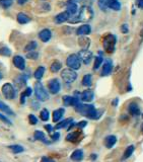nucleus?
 Listing matches in <instances>:
<instances>
[{
	"label": "nucleus",
	"instance_id": "f257e3e1",
	"mask_svg": "<svg viewBox=\"0 0 143 162\" xmlns=\"http://www.w3.org/2000/svg\"><path fill=\"white\" fill-rule=\"evenodd\" d=\"M93 17V11L90 6H82L80 8L79 12H78V15L77 16H74L72 18H69L68 22L70 23H77V22H88Z\"/></svg>",
	"mask_w": 143,
	"mask_h": 162
},
{
	"label": "nucleus",
	"instance_id": "f03ea898",
	"mask_svg": "<svg viewBox=\"0 0 143 162\" xmlns=\"http://www.w3.org/2000/svg\"><path fill=\"white\" fill-rule=\"evenodd\" d=\"M35 95H36L38 101H47L49 99L48 91L46 90V88L44 87V85L40 81L35 83Z\"/></svg>",
	"mask_w": 143,
	"mask_h": 162
},
{
	"label": "nucleus",
	"instance_id": "7ed1b4c3",
	"mask_svg": "<svg viewBox=\"0 0 143 162\" xmlns=\"http://www.w3.org/2000/svg\"><path fill=\"white\" fill-rule=\"evenodd\" d=\"M117 43V39L114 34H107L104 37V39L103 41V46L104 49L107 53H113L115 51V46H116Z\"/></svg>",
	"mask_w": 143,
	"mask_h": 162
},
{
	"label": "nucleus",
	"instance_id": "20e7f679",
	"mask_svg": "<svg viewBox=\"0 0 143 162\" xmlns=\"http://www.w3.org/2000/svg\"><path fill=\"white\" fill-rule=\"evenodd\" d=\"M61 77L64 80V82H66V83L69 84V83L74 82L76 79H77V73L75 72L74 69L68 67V68L63 69V70H62Z\"/></svg>",
	"mask_w": 143,
	"mask_h": 162
},
{
	"label": "nucleus",
	"instance_id": "39448f33",
	"mask_svg": "<svg viewBox=\"0 0 143 162\" xmlns=\"http://www.w3.org/2000/svg\"><path fill=\"white\" fill-rule=\"evenodd\" d=\"M81 59L78 56V54H71L69 55L68 58L66 59V65L69 68H72L74 70H78L81 67Z\"/></svg>",
	"mask_w": 143,
	"mask_h": 162
},
{
	"label": "nucleus",
	"instance_id": "423d86ee",
	"mask_svg": "<svg viewBox=\"0 0 143 162\" xmlns=\"http://www.w3.org/2000/svg\"><path fill=\"white\" fill-rule=\"evenodd\" d=\"M1 91H2L3 96H4V98H6V99H13L16 95L15 88L11 83L3 84L2 88H1Z\"/></svg>",
	"mask_w": 143,
	"mask_h": 162
},
{
	"label": "nucleus",
	"instance_id": "0eeeda50",
	"mask_svg": "<svg viewBox=\"0 0 143 162\" xmlns=\"http://www.w3.org/2000/svg\"><path fill=\"white\" fill-rule=\"evenodd\" d=\"M48 88L52 94H57L61 89L60 81H59L57 78L51 79V80L48 82Z\"/></svg>",
	"mask_w": 143,
	"mask_h": 162
},
{
	"label": "nucleus",
	"instance_id": "6e6552de",
	"mask_svg": "<svg viewBox=\"0 0 143 162\" xmlns=\"http://www.w3.org/2000/svg\"><path fill=\"white\" fill-rule=\"evenodd\" d=\"M78 56L80 57V59H81V61L85 65L89 64L90 61H92V53L88 49H82L78 53Z\"/></svg>",
	"mask_w": 143,
	"mask_h": 162
},
{
	"label": "nucleus",
	"instance_id": "1a4fd4ad",
	"mask_svg": "<svg viewBox=\"0 0 143 162\" xmlns=\"http://www.w3.org/2000/svg\"><path fill=\"white\" fill-rule=\"evenodd\" d=\"M74 108H75V111L77 113H79L80 115L86 117L90 109H92L93 108H95V105H82V103L79 102L77 105L74 106Z\"/></svg>",
	"mask_w": 143,
	"mask_h": 162
},
{
	"label": "nucleus",
	"instance_id": "9d476101",
	"mask_svg": "<svg viewBox=\"0 0 143 162\" xmlns=\"http://www.w3.org/2000/svg\"><path fill=\"white\" fill-rule=\"evenodd\" d=\"M13 65L19 70H24L26 69V60H24L23 57L16 55V56L13 57Z\"/></svg>",
	"mask_w": 143,
	"mask_h": 162
},
{
	"label": "nucleus",
	"instance_id": "9b49d317",
	"mask_svg": "<svg viewBox=\"0 0 143 162\" xmlns=\"http://www.w3.org/2000/svg\"><path fill=\"white\" fill-rule=\"evenodd\" d=\"M70 13H69L67 10L66 11H63L61 13H59V14H57L55 16V22L58 23V25H60V23H63L65 22H68V19L70 18Z\"/></svg>",
	"mask_w": 143,
	"mask_h": 162
},
{
	"label": "nucleus",
	"instance_id": "f8f14e48",
	"mask_svg": "<svg viewBox=\"0 0 143 162\" xmlns=\"http://www.w3.org/2000/svg\"><path fill=\"white\" fill-rule=\"evenodd\" d=\"M112 70H113V62L110 59H107L104 61V64L103 66V70H102V76H109L112 73Z\"/></svg>",
	"mask_w": 143,
	"mask_h": 162
},
{
	"label": "nucleus",
	"instance_id": "ddd939ff",
	"mask_svg": "<svg viewBox=\"0 0 143 162\" xmlns=\"http://www.w3.org/2000/svg\"><path fill=\"white\" fill-rule=\"evenodd\" d=\"M39 38H40V40L42 41V42H44V43L49 42V41L51 40V38H52V33H51V30H48V29L42 30L41 32L39 33Z\"/></svg>",
	"mask_w": 143,
	"mask_h": 162
},
{
	"label": "nucleus",
	"instance_id": "4468645a",
	"mask_svg": "<svg viewBox=\"0 0 143 162\" xmlns=\"http://www.w3.org/2000/svg\"><path fill=\"white\" fill-rule=\"evenodd\" d=\"M93 97H95V93H93L92 90L88 89V90H84L81 93V101L84 102H90L93 101Z\"/></svg>",
	"mask_w": 143,
	"mask_h": 162
},
{
	"label": "nucleus",
	"instance_id": "2eb2a0df",
	"mask_svg": "<svg viewBox=\"0 0 143 162\" xmlns=\"http://www.w3.org/2000/svg\"><path fill=\"white\" fill-rule=\"evenodd\" d=\"M92 33V27L89 25H82L76 30V34L78 36H86Z\"/></svg>",
	"mask_w": 143,
	"mask_h": 162
},
{
	"label": "nucleus",
	"instance_id": "dca6fc26",
	"mask_svg": "<svg viewBox=\"0 0 143 162\" xmlns=\"http://www.w3.org/2000/svg\"><path fill=\"white\" fill-rule=\"evenodd\" d=\"M104 113L103 109H96V108H93L92 109H90L89 113H88V116H86V118H88L90 120H99L100 117H102V113Z\"/></svg>",
	"mask_w": 143,
	"mask_h": 162
},
{
	"label": "nucleus",
	"instance_id": "f3484780",
	"mask_svg": "<svg viewBox=\"0 0 143 162\" xmlns=\"http://www.w3.org/2000/svg\"><path fill=\"white\" fill-rule=\"evenodd\" d=\"M66 9H67V11L70 13V15H74V14H76V12L78 11V6H77V4H76L75 1L69 0V1L67 2Z\"/></svg>",
	"mask_w": 143,
	"mask_h": 162
},
{
	"label": "nucleus",
	"instance_id": "a211bd4d",
	"mask_svg": "<svg viewBox=\"0 0 143 162\" xmlns=\"http://www.w3.org/2000/svg\"><path fill=\"white\" fill-rule=\"evenodd\" d=\"M27 75H19L18 77L14 79V84L17 88H22L27 84Z\"/></svg>",
	"mask_w": 143,
	"mask_h": 162
},
{
	"label": "nucleus",
	"instance_id": "6ab92c4d",
	"mask_svg": "<svg viewBox=\"0 0 143 162\" xmlns=\"http://www.w3.org/2000/svg\"><path fill=\"white\" fill-rule=\"evenodd\" d=\"M34 137H35V139H36V140L41 141V142H43L45 144H50V141L47 140L46 135H45V134L42 132V131H40V130H37L36 132H35Z\"/></svg>",
	"mask_w": 143,
	"mask_h": 162
},
{
	"label": "nucleus",
	"instance_id": "aec40b11",
	"mask_svg": "<svg viewBox=\"0 0 143 162\" xmlns=\"http://www.w3.org/2000/svg\"><path fill=\"white\" fill-rule=\"evenodd\" d=\"M104 145H106L107 148H112L115 144L117 143V137L114 135H109L104 138Z\"/></svg>",
	"mask_w": 143,
	"mask_h": 162
},
{
	"label": "nucleus",
	"instance_id": "412c9836",
	"mask_svg": "<svg viewBox=\"0 0 143 162\" xmlns=\"http://www.w3.org/2000/svg\"><path fill=\"white\" fill-rule=\"evenodd\" d=\"M65 113V109L63 108H61V109H56V111L53 112V122L54 123H58L59 121L61 120V118L63 117V115Z\"/></svg>",
	"mask_w": 143,
	"mask_h": 162
},
{
	"label": "nucleus",
	"instance_id": "4be33fe9",
	"mask_svg": "<svg viewBox=\"0 0 143 162\" xmlns=\"http://www.w3.org/2000/svg\"><path fill=\"white\" fill-rule=\"evenodd\" d=\"M108 7L115 11H119L121 9V3L118 0H108Z\"/></svg>",
	"mask_w": 143,
	"mask_h": 162
},
{
	"label": "nucleus",
	"instance_id": "5701e85b",
	"mask_svg": "<svg viewBox=\"0 0 143 162\" xmlns=\"http://www.w3.org/2000/svg\"><path fill=\"white\" fill-rule=\"evenodd\" d=\"M129 113H131L132 116H139L140 115V109H139V106L137 103L135 102H132L129 105Z\"/></svg>",
	"mask_w": 143,
	"mask_h": 162
},
{
	"label": "nucleus",
	"instance_id": "b1692460",
	"mask_svg": "<svg viewBox=\"0 0 143 162\" xmlns=\"http://www.w3.org/2000/svg\"><path fill=\"white\" fill-rule=\"evenodd\" d=\"M71 123H73V119L72 118H68L64 121H62V122L58 123L57 125H56L55 129L56 130H59V129H63V128H67L69 125H71Z\"/></svg>",
	"mask_w": 143,
	"mask_h": 162
},
{
	"label": "nucleus",
	"instance_id": "393cba45",
	"mask_svg": "<svg viewBox=\"0 0 143 162\" xmlns=\"http://www.w3.org/2000/svg\"><path fill=\"white\" fill-rule=\"evenodd\" d=\"M78 44L82 49H88L90 46V40L86 37H80L78 40Z\"/></svg>",
	"mask_w": 143,
	"mask_h": 162
},
{
	"label": "nucleus",
	"instance_id": "a878e982",
	"mask_svg": "<svg viewBox=\"0 0 143 162\" xmlns=\"http://www.w3.org/2000/svg\"><path fill=\"white\" fill-rule=\"evenodd\" d=\"M71 159L74 161H80L83 159V151L81 149H77L75 151H73L71 154Z\"/></svg>",
	"mask_w": 143,
	"mask_h": 162
},
{
	"label": "nucleus",
	"instance_id": "bb28decb",
	"mask_svg": "<svg viewBox=\"0 0 143 162\" xmlns=\"http://www.w3.org/2000/svg\"><path fill=\"white\" fill-rule=\"evenodd\" d=\"M17 22H18L20 25H26V23H29L31 22V17L27 16L24 13L20 12L17 14Z\"/></svg>",
	"mask_w": 143,
	"mask_h": 162
},
{
	"label": "nucleus",
	"instance_id": "cd10ccee",
	"mask_svg": "<svg viewBox=\"0 0 143 162\" xmlns=\"http://www.w3.org/2000/svg\"><path fill=\"white\" fill-rule=\"evenodd\" d=\"M0 111H2L3 113H7V115H9V116H13V115H14V113H13L12 109H10L7 105H5V103L3 102V101H0Z\"/></svg>",
	"mask_w": 143,
	"mask_h": 162
},
{
	"label": "nucleus",
	"instance_id": "c85d7f7f",
	"mask_svg": "<svg viewBox=\"0 0 143 162\" xmlns=\"http://www.w3.org/2000/svg\"><path fill=\"white\" fill-rule=\"evenodd\" d=\"M79 136H80L79 131H77V132L69 133L67 135V137H66V140L69 141V142H76V141L79 139Z\"/></svg>",
	"mask_w": 143,
	"mask_h": 162
},
{
	"label": "nucleus",
	"instance_id": "c756f323",
	"mask_svg": "<svg viewBox=\"0 0 143 162\" xmlns=\"http://www.w3.org/2000/svg\"><path fill=\"white\" fill-rule=\"evenodd\" d=\"M45 71H46V69H45V67H44V66H40L39 68L37 69L36 71H35V74H34L35 78L38 79V80H41V79L43 78V76H44Z\"/></svg>",
	"mask_w": 143,
	"mask_h": 162
},
{
	"label": "nucleus",
	"instance_id": "7c9ffc66",
	"mask_svg": "<svg viewBox=\"0 0 143 162\" xmlns=\"http://www.w3.org/2000/svg\"><path fill=\"white\" fill-rule=\"evenodd\" d=\"M92 84V76L90 74H86L83 76L82 78V85L86 86V87H89L90 85Z\"/></svg>",
	"mask_w": 143,
	"mask_h": 162
},
{
	"label": "nucleus",
	"instance_id": "2f4dec72",
	"mask_svg": "<svg viewBox=\"0 0 143 162\" xmlns=\"http://www.w3.org/2000/svg\"><path fill=\"white\" fill-rule=\"evenodd\" d=\"M62 68V64H61V62H59V61H55L53 62V63L51 64V66H50V70L51 72H53V73H56V72H58L60 69Z\"/></svg>",
	"mask_w": 143,
	"mask_h": 162
},
{
	"label": "nucleus",
	"instance_id": "473e14b6",
	"mask_svg": "<svg viewBox=\"0 0 143 162\" xmlns=\"http://www.w3.org/2000/svg\"><path fill=\"white\" fill-rule=\"evenodd\" d=\"M32 92H33L32 88H31V87H27L26 90H24L22 93V95H20V102H22V103L26 102V97H27V96H31V94H32Z\"/></svg>",
	"mask_w": 143,
	"mask_h": 162
},
{
	"label": "nucleus",
	"instance_id": "72a5a7b5",
	"mask_svg": "<svg viewBox=\"0 0 143 162\" xmlns=\"http://www.w3.org/2000/svg\"><path fill=\"white\" fill-rule=\"evenodd\" d=\"M134 150H135V148L133 145H130V146H128L126 148V150L124 151V155H123V159H127V158H129L131 156L132 154H133L134 152Z\"/></svg>",
	"mask_w": 143,
	"mask_h": 162
},
{
	"label": "nucleus",
	"instance_id": "f704fd0d",
	"mask_svg": "<svg viewBox=\"0 0 143 162\" xmlns=\"http://www.w3.org/2000/svg\"><path fill=\"white\" fill-rule=\"evenodd\" d=\"M40 118L43 122H47L50 118V113H49V111L47 109H43L40 113Z\"/></svg>",
	"mask_w": 143,
	"mask_h": 162
},
{
	"label": "nucleus",
	"instance_id": "c9c22d12",
	"mask_svg": "<svg viewBox=\"0 0 143 162\" xmlns=\"http://www.w3.org/2000/svg\"><path fill=\"white\" fill-rule=\"evenodd\" d=\"M38 47V44L37 42H35V41H32V42H30L29 44L27 45L26 47H24V51L27 52H30V51H34V50H36V48Z\"/></svg>",
	"mask_w": 143,
	"mask_h": 162
},
{
	"label": "nucleus",
	"instance_id": "e433bc0d",
	"mask_svg": "<svg viewBox=\"0 0 143 162\" xmlns=\"http://www.w3.org/2000/svg\"><path fill=\"white\" fill-rule=\"evenodd\" d=\"M103 62H104V59L100 55V56H96V58L95 59V64H93V70H97L100 67V65L103 64Z\"/></svg>",
	"mask_w": 143,
	"mask_h": 162
},
{
	"label": "nucleus",
	"instance_id": "4c0bfd02",
	"mask_svg": "<svg viewBox=\"0 0 143 162\" xmlns=\"http://www.w3.org/2000/svg\"><path fill=\"white\" fill-rule=\"evenodd\" d=\"M97 4L99 7L103 10V11H107L108 10V0H97Z\"/></svg>",
	"mask_w": 143,
	"mask_h": 162
},
{
	"label": "nucleus",
	"instance_id": "58836bf2",
	"mask_svg": "<svg viewBox=\"0 0 143 162\" xmlns=\"http://www.w3.org/2000/svg\"><path fill=\"white\" fill-rule=\"evenodd\" d=\"M63 103H64L65 106L72 105V103H73V96L64 95V96H63Z\"/></svg>",
	"mask_w": 143,
	"mask_h": 162
},
{
	"label": "nucleus",
	"instance_id": "ea45409f",
	"mask_svg": "<svg viewBox=\"0 0 143 162\" xmlns=\"http://www.w3.org/2000/svg\"><path fill=\"white\" fill-rule=\"evenodd\" d=\"M9 148L12 150V152L14 154H18V153L23 152V147L20 145H11V146H9Z\"/></svg>",
	"mask_w": 143,
	"mask_h": 162
},
{
	"label": "nucleus",
	"instance_id": "a19ab883",
	"mask_svg": "<svg viewBox=\"0 0 143 162\" xmlns=\"http://www.w3.org/2000/svg\"><path fill=\"white\" fill-rule=\"evenodd\" d=\"M38 57H39V53L36 51H30V52H27V58H29V59H33V60H37L38 59Z\"/></svg>",
	"mask_w": 143,
	"mask_h": 162
},
{
	"label": "nucleus",
	"instance_id": "79ce46f5",
	"mask_svg": "<svg viewBox=\"0 0 143 162\" xmlns=\"http://www.w3.org/2000/svg\"><path fill=\"white\" fill-rule=\"evenodd\" d=\"M12 3V0H0V6H2L3 8H9Z\"/></svg>",
	"mask_w": 143,
	"mask_h": 162
},
{
	"label": "nucleus",
	"instance_id": "37998d69",
	"mask_svg": "<svg viewBox=\"0 0 143 162\" xmlns=\"http://www.w3.org/2000/svg\"><path fill=\"white\" fill-rule=\"evenodd\" d=\"M0 55H2V56H10L11 55V51L7 47H2L0 49Z\"/></svg>",
	"mask_w": 143,
	"mask_h": 162
},
{
	"label": "nucleus",
	"instance_id": "c03bdc74",
	"mask_svg": "<svg viewBox=\"0 0 143 162\" xmlns=\"http://www.w3.org/2000/svg\"><path fill=\"white\" fill-rule=\"evenodd\" d=\"M29 121H30L31 125H37L38 124V119L36 118V116H34V115L29 116Z\"/></svg>",
	"mask_w": 143,
	"mask_h": 162
},
{
	"label": "nucleus",
	"instance_id": "a18cd8bd",
	"mask_svg": "<svg viewBox=\"0 0 143 162\" xmlns=\"http://www.w3.org/2000/svg\"><path fill=\"white\" fill-rule=\"evenodd\" d=\"M0 121H2L3 123L7 124V125H12V123L10 122V120L8 118H6L4 115H2V113H0Z\"/></svg>",
	"mask_w": 143,
	"mask_h": 162
},
{
	"label": "nucleus",
	"instance_id": "49530a36",
	"mask_svg": "<svg viewBox=\"0 0 143 162\" xmlns=\"http://www.w3.org/2000/svg\"><path fill=\"white\" fill-rule=\"evenodd\" d=\"M59 138H60V134H59L58 132H56V133H54L53 135L51 136V139L53 140V141H57Z\"/></svg>",
	"mask_w": 143,
	"mask_h": 162
},
{
	"label": "nucleus",
	"instance_id": "de8ad7c7",
	"mask_svg": "<svg viewBox=\"0 0 143 162\" xmlns=\"http://www.w3.org/2000/svg\"><path fill=\"white\" fill-rule=\"evenodd\" d=\"M121 30H122V33L123 34H127L129 32V29H128V26L127 25H123L121 26Z\"/></svg>",
	"mask_w": 143,
	"mask_h": 162
},
{
	"label": "nucleus",
	"instance_id": "09e8293b",
	"mask_svg": "<svg viewBox=\"0 0 143 162\" xmlns=\"http://www.w3.org/2000/svg\"><path fill=\"white\" fill-rule=\"evenodd\" d=\"M86 125H88V123H86L85 121H81V122H79L77 124V126L79 127V128H84Z\"/></svg>",
	"mask_w": 143,
	"mask_h": 162
},
{
	"label": "nucleus",
	"instance_id": "8fccbe9b",
	"mask_svg": "<svg viewBox=\"0 0 143 162\" xmlns=\"http://www.w3.org/2000/svg\"><path fill=\"white\" fill-rule=\"evenodd\" d=\"M32 106H33V109H36V111H37V109H39V103H38L37 101H32Z\"/></svg>",
	"mask_w": 143,
	"mask_h": 162
},
{
	"label": "nucleus",
	"instance_id": "3c124183",
	"mask_svg": "<svg viewBox=\"0 0 143 162\" xmlns=\"http://www.w3.org/2000/svg\"><path fill=\"white\" fill-rule=\"evenodd\" d=\"M45 129H46V130L48 131L49 133H51L52 131L54 130V128H53V127H52L51 125H45Z\"/></svg>",
	"mask_w": 143,
	"mask_h": 162
},
{
	"label": "nucleus",
	"instance_id": "603ef678",
	"mask_svg": "<svg viewBox=\"0 0 143 162\" xmlns=\"http://www.w3.org/2000/svg\"><path fill=\"white\" fill-rule=\"evenodd\" d=\"M137 5L140 9H143V0H137Z\"/></svg>",
	"mask_w": 143,
	"mask_h": 162
},
{
	"label": "nucleus",
	"instance_id": "864d4df0",
	"mask_svg": "<svg viewBox=\"0 0 143 162\" xmlns=\"http://www.w3.org/2000/svg\"><path fill=\"white\" fill-rule=\"evenodd\" d=\"M42 161H53V159H51V158H49V157H43L42 158Z\"/></svg>",
	"mask_w": 143,
	"mask_h": 162
},
{
	"label": "nucleus",
	"instance_id": "5fc2aeb1",
	"mask_svg": "<svg viewBox=\"0 0 143 162\" xmlns=\"http://www.w3.org/2000/svg\"><path fill=\"white\" fill-rule=\"evenodd\" d=\"M27 1V0H17V2H18V4H20V5H22V4H24Z\"/></svg>",
	"mask_w": 143,
	"mask_h": 162
},
{
	"label": "nucleus",
	"instance_id": "6e6d98bb",
	"mask_svg": "<svg viewBox=\"0 0 143 162\" xmlns=\"http://www.w3.org/2000/svg\"><path fill=\"white\" fill-rule=\"evenodd\" d=\"M117 102H118V98L115 99V101H114V102H112V103H113L114 105H117Z\"/></svg>",
	"mask_w": 143,
	"mask_h": 162
},
{
	"label": "nucleus",
	"instance_id": "4d7b16f0",
	"mask_svg": "<svg viewBox=\"0 0 143 162\" xmlns=\"http://www.w3.org/2000/svg\"><path fill=\"white\" fill-rule=\"evenodd\" d=\"M92 159H96V154H92Z\"/></svg>",
	"mask_w": 143,
	"mask_h": 162
},
{
	"label": "nucleus",
	"instance_id": "13d9d810",
	"mask_svg": "<svg viewBox=\"0 0 143 162\" xmlns=\"http://www.w3.org/2000/svg\"><path fill=\"white\" fill-rule=\"evenodd\" d=\"M73 1H75V2H76V1H80V0H73Z\"/></svg>",
	"mask_w": 143,
	"mask_h": 162
},
{
	"label": "nucleus",
	"instance_id": "bf43d9fd",
	"mask_svg": "<svg viewBox=\"0 0 143 162\" xmlns=\"http://www.w3.org/2000/svg\"><path fill=\"white\" fill-rule=\"evenodd\" d=\"M141 130H142V132H143V125H142V127H141Z\"/></svg>",
	"mask_w": 143,
	"mask_h": 162
},
{
	"label": "nucleus",
	"instance_id": "052dcab7",
	"mask_svg": "<svg viewBox=\"0 0 143 162\" xmlns=\"http://www.w3.org/2000/svg\"><path fill=\"white\" fill-rule=\"evenodd\" d=\"M0 78H1V73H0Z\"/></svg>",
	"mask_w": 143,
	"mask_h": 162
},
{
	"label": "nucleus",
	"instance_id": "680f3d73",
	"mask_svg": "<svg viewBox=\"0 0 143 162\" xmlns=\"http://www.w3.org/2000/svg\"><path fill=\"white\" fill-rule=\"evenodd\" d=\"M142 118H143V115H142Z\"/></svg>",
	"mask_w": 143,
	"mask_h": 162
}]
</instances>
